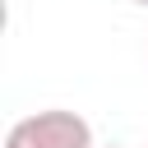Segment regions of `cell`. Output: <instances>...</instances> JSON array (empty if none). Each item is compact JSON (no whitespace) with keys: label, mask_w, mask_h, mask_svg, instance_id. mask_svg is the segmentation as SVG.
<instances>
[{"label":"cell","mask_w":148,"mask_h":148,"mask_svg":"<svg viewBox=\"0 0 148 148\" xmlns=\"http://www.w3.org/2000/svg\"><path fill=\"white\" fill-rule=\"evenodd\" d=\"M5 148H97V143H92V125L79 111L51 106L14 120L5 134Z\"/></svg>","instance_id":"cell-1"},{"label":"cell","mask_w":148,"mask_h":148,"mask_svg":"<svg viewBox=\"0 0 148 148\" xmlns=\"http://www.w3.org/2000/svg\"><path fill=\"white\" fill-rule=\"evenodd\" d=\"M134 5H143V9H148V0H134Z\"/></svg>","instance_id":"cell-2"},{"label":"cell","mask_w":148,"mask_h":148,"mask_svg":"<svg viewBox=\"0 0 148 148\" xmlns=\"http://www.w3.org/2000/svg\"><path fill=\"white\" fill-rule=\"evenodd\" d=\"M106 148H120V143H106Z\"/></svg>","instance_id":"cell-3"}]
</instances>
